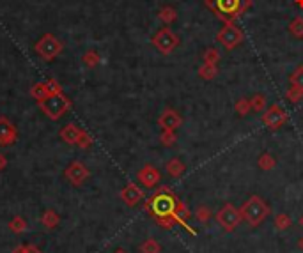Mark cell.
<instances>
[{
	"mask_svg": "<svg viewBox=\"0 0 303 253\" xmlns=\"http://www.w3.org/2000/svg\"><path fill=\"white\" fill-rule=\"evenodd\" d=\"M179 198L169 190L167 186H161L160 190H156L144 204V209L149 212V216H153L163 229H172L176 223L174 212L178 209Z\"/></svg>",
	"mask_w": 303,
	"mask_h": 253,
	"instance_id": "1",
	"label": "cell"
},
{
	"mask_svg": "<svg viewBox=\"0 0 303 253\" xmlns=\"http://www.w3.org/2000/svg\"><path fill=\"white\" fill-rule=\"evenodd\" d=\"M204 4L225 25H234V21L252 7V0H204Z\"/></svg>",
	"mask_w": 303,
	"mask_h": 253,
	"instance_id": "2",
	"label": "cell"
},
{
	"mask_svg": "<svg viewBox=\"0 0 303 253\" xmlns=\"http://www.w3.org/2000/svg\"><path fill=\"white\" fill-rule=\"evenodd\" d=\"M240 212L241 220H245L250 227H259L261 223L266 222L272 211H270V205L264 202V198H261L259 195H252L250 198L243 202Z\"/></svg>",
	"mask_w": 303,
	"mask_h": 253,
	"instance_id": "3",
	"label": "cell"
},
{
	"mask_svg": "<svg viewBox=\"0 0 303 253\" xmlns=\"http://www.w3.org/2000/svg\"><path fill=\"white\" fill-rule=\"evenodd\" d=\"M38 106L41 108V112L48 119H52V121H59V119L71 108V101L64 92L50 94L46 99L39 101Z\"/></svg>",
	"mask_w": 303,
	"mask_h": 253,
	"instance_id": "4",
	"label": "cell"
},
{
	"mask_svg": "<svg viewBox=\"0 0 303 253\" xmlns=\"http://www.w3.org/2000/svg\"><path fill=\"white\" fill-rule=\"evenodd\" d=\"M34 50L43 60H53L59 57L64 50V43L53 34H45L38 43L34 45Z\"/></svg>",
	"mask_w": 303,
	"mask_h": 253,
	"instance_id": "5",
	"label": "cell"
},
{
	"mask_svg": "<svg viewBox=\"0 0 303 253\" xmlns=\"http://www.w3.org/2000/svg\"><path fill=\"white\" fill-rule=\"evenodd\" d=\"M151 43H153V46L160 53H163V55H169V53H172L176 48H178L179 38L171 30V28H161V30H158L156 34L153 35Z\"/></svg>",
	"mask_w": 303,
	"mask_h": 253,
	"instance_id": "6",
	"label": "cell"
},
{
	"mask_svg": "<svg viewBox=\"0 0 303 253\" xmlns=\"http://www.w3.org/2000/svg\"><path fill=\"white\" fill-rule=\"evenodd\" d=\"M216 222H218V225L222 227L225 232H232V230H236V227L240 225L241 222L240 209L232 204H225L216 212Z\"/></svg>",
	"mask_w": 303,
	"mask_h": 253,
	"instance_id": "7",
	"label": "cell"
},
{
	"mask_svg": "<svg viewBox=\"0 0 303 253\" xmlns=\"http://www.w3.org/2000/svg\"><path fill=\"white\" fill-rule=\"evenodd\" d=\"M218 43L225 50H234L243 43V32L236 27V25H225L216 35Z\"/></svg>",
	"mask_w": 303,
	"mask_h": 253,
	"instance_id": "8",
	"label": "cell"
},
{
	"mask_svg": "<svg viewBox=\"0 0 303 253\" xmlns=\"http://www.w3.org/2000/svg\"><path fill=\"white\" fill-rule=\"evenodd\" d=\"M262 122L268 126L270 129H279L287 122V114L280 104H272L262 112Z\"/></svg>",
	"mask_w": 303,
	"mask_h": 253,
	"instance_id": "9",
	"label": "cell"
},
{
	"mask_svg": "<svg viewBox=\"0 0 303 253\" xmlns=\"http://www.w3.org/2000/svg\"><path fill=\"white\" fill-rule=\"evenodd\" d=\"M64 175H66V179L70 180L73 186H82V184L89 179L91 172H89V168L85 167L82 161H73L71 165H68Z\"/></svg>",
	"mask_w": 303,
	"mask_h": 253,
	"instance_id": "10",
	"label": "cell"
},
{
	"mask_svg": "<svg viewBox=\"0 0 303 253\" xmlns=\"http://www.w3.org/2000/svg\"><path fill=\"white\" fill-rule=\"evenodd\" d=\"M181 124H183L181 114H179L178 110H174V108H165V110L161 112L160 119H158V126H160L161 129L176 131L178 128H181Z\"/></svg>",
	"mask_w": 303,
	"mask_h": 253,
	"instance_id": "11",
	"label": "cell"
},
{
	"mask_svg": "<svg viewBox=\"0 0 303 253\" xmlns=\"http://www.w3.org/2000/svg\"><path fill=\"white\" fill-rule=\"evenodd\" d=\"M16 140H18V131L14 128V124L2 115L0 117V146L2 147L13 146V143H16Z\"/></svg>",
	"mask_w": 303,
	"mask_h": 253,
	"instance_id": "12",
	"label": "cell"
},
{
	"mask_svg": "<svg viewBox=\"0 0 303 253\" xmlns=\"http://www.w3.org/2000/svg\"><path fill=\"white\" fill-rule=\"evenodd\" d=\"M137 179H139L140 184H144L146 188H154L161 179V173L154 165H144L142 168L137 173Z\"/></svg>",
	"mask_w": 303,
	"mask_h": 253,
	"instance_id": "13",
	"label": "cell"
},
{
	"mask_svg": "<svg viewBox=\"0 0 303 253\" xmlns=\"http://www.w3.org/2000/svg\"><path fill=\"white\" fill-rule=\"evenodd\" d=\"M119 197H121V200L124 202L128 207H135V205L139 204L140 200H144V191L140 190V188L137 186L135 183H128L121 190Z\"/></svg>",
	"mask_w": 303,
	"mask_h": 253,
	"instance_id": "14",
	"label": "cell"
},
{
	"mask_svg": "<svg viewBox=\"0 0 303 253\" xmlns=\"http://www.w3.org/2000/svg\"><path fill=\"white\" fill-rule=\"evenodd\" d=\"M80 131L82 129L78 128L77 124H66L62 129H60V140L62 142H66L68 146H77V140H78V136H80Z\"/></svg>",
	"mask_w": 303,
	"mask_h": 253,
	"instance_id": "15",
	"label": "cell"
},
{
	"mask_svg": "<svg viewBox=\"0 0 303 253\" xmlns=\"http://www.w3.org/2000/svg\"><path fill=\"white\" fill-rule=\"evenodd\" d=\"M165 170H167V173L172 177V179H178V177H181L183 173H185V163H183L179 158H172V160L167 161V165H165Z\"/></svg>",
	"mask_w": 303,
	"mask_h": 253,
	"instance_id": "16",
	"label": "cell"
},
{
	"mask_svg": "<svg viewBox=\"0 0 303 253\" xmlns=\"http://www.w3.org/2000/svg\"><path fill=\"white\" fill-rule=\"evenodd\" d=\"M41 223L46 227V229L53 230V229H57V227H59L60 216L57 214V212L53 211V209H46V211L41 214Z\"/></svg>",
	"mask_w": 303,
	"mask_h": 253,
	"instance_id": "17",
	"label": "cell"
},
{
	"mask_svg": "<svg viewBox=\"0 0 303 253\" xmlns=\"http://www.w3.org/2000/svg\"><path fill=\"white\" fill-rule=\"evenodd\" d=\"M158 20H160L161 23H165V25L174 23V21L178 20V11H176L174 7H171V6L161 7V9L158 11Z\"/></svg>",
	"mask_w": 303,
	"mask_h": 253,
	"instance_id": "18",
	"label": "cell"
},
{
	"mask_svg": "<svg viewBox=\"0 0 303 253\" xmlns=\"http://www.w3.org/2000/svg\"><path fill=\"white\" fill-rule=\"evenodd\" d=\"M82 62H84V66H87L89 69H94L96 66H99L101 57L96 50H87V52L84 53V57H82Z\"/></svg>",
	"mask_w": 303,
	"mask_h": 253,
	"instance_id": "19",
	"label": "cell"
},
{
	"mask_svg": "<svg viewBox=\"0 0 303 253\" xmlns=\"http://www.w3.org/2000/svg\"><path fill=\"white\" fill-rule=\"evenodd\" d=\"M218 75V66L216 64H204L199 67V77L202 80H213Z\"/></svg>",
	"mask_w": 303,
	"mask_h": 253,
	"instance_id": "20",
	"label": "cell"
},
{
	"mask_svg": "<svg viewBox=\"0 0 303 253\" xmlns=\"http://www.w3.org/2000/svg\"><path fill=\"white\" fill-rule=\"evenodd\" d=\"M273 223H275L277 230H287L293 227V220H291V216L286 214V212H279V214L275 216V220H273Z\"/></svg>",
	"mask_w": 303,
	"mask_h": 253,
	"instance_id": "21",
	"label": "cell"
},
{
	"mask_svg": "<svg viewBox=\"0 0 303 253\" xmlns=\"http://www.w3.org/2000/svg\"><path fill=\"white\" fill-rule=\"evenodd\" d=\"M30 96L34 97L36 101H43V99H46V97L50 96L48 94V90H46V85H45V82H38V84H34L32 85V89H30Z\"/></svg>",
	"mask_w": 303,
	"mask_h": 253,
	"instance_id": "22",
	"label": "cell"
},
{
	"mask_svg": "<svg viewBox=\"0 0 303 253\" xmlns=\"http://www.w3.org/2000/svg\"><path fill=\"white\" fill-rule=\"evenodd\" d=\"M250 104H252V110L259 112V114H262V112L268 108V101H266L264 94H255V96H252L250 97Z\"/></svg>",
	"mask_w": 303,
	"mask_h": 253,
	"instance_id": "23",
	"label": "cell"
},
{
	"mask_svg": "<svg viewBox=\"0 0 303 253\" xmlns=\"http://www.w3.org/2000/svg\"><path fill=\"white\" fill-rule=\"evenodd\" d=\"M7 227H9V230L13 234H23L25 230H27V222H25V218H21V216H14V218L7 223Z\"/></svg>",
	"mask_w": 303,
	"mask_h": 253,
	"instance_id": "24",
	"label": "cell"
},
{
	"mask_svg": "<svg viewBox=\"0 0 303 253\" xmlns=\"http://www.w3.org/2000/svg\"><path fill=\"white\" fill-rule=\"evenodd\" d=\"M257 165H259V168H261V170H264V172H270L272 168H275L277 160L270 153H264V154H261V156H259Z\"/></svg>",
	"mask_w": 303,
	"mask_h": 253,
	"instance_id": "25",
	"label": "cell"
},
{
	"mask_svg": "<svg viewBox=\"0 0 303 253\" xmlns=\"http://www.w3.org/2000/svg\"><path fill=\"white\" fill-rule=\"evenodd\" d=\"M139 251L140 253H160L161 246H160V243H158L156 239H146L139 246Z\"/></svg>",
	"mask_w": 303,
	"mask_h": 253,
	"instance_id": "26",
	"label": "cell"
},
{
	"mask_svg": "<svg viewBox=\"0 0 303 253\" xmlns=\"http://www.w3.org/2000/svg\"><path fill=\"white\" fill-rule=\"evenodd\" d=\"M202 62L204 64H218L220 62V52L216 48H208L202 53Z\"/></svg>",
	"mask_w": 303,
	"mask_h": 253,
	"instance_id": "27",
	"label": "cell"
},
{
	"mask_svg": "<svg viewBox=\"0 0 303 253\" xmlns=\"http://www.w3.org/2000/svg\"><path fill=\"white\" fill-rule=\"evenodd\" d=\"M160 142H161V146L171 147L178 142V135H176V131H171V129H161Z\"/></svg>",
	"mask_w": 303,
	"mask_h": 253,
	"instance_id": "28",
	"label": "cell"
},
{
	"mask_svg": "<svg viewBox=\"0 0 303 253\" xmlns=\"http://www.w3.org/2000/svg\"><path fill=\"white\" fill-rule=\"evenodd\" d=\"M289 32L294 35V38L303 39V18H301V16H296L293 21H291V25H289Z\"/></svg>",
	"mask_w": 303,
	"mask_h": 253,
	"instance_id": "29",
	"label": "cell"
},
{
	"mask_svg": "<svg viewBox=\"0 0 303 253\" xmlns=\"http://www.w3.org/2000/svg\"><path fill=\"white\" fill-rule=\"evenodd\" d=\"M286 97L294 104L300 103V101L303 99V89H300V87H296V85H291L286 92Z\"/></svg>",
	"mask_w": 303,
	"mask_h": 253,
	"instance_id": "30",
	"label": "cell"
},
{
	"mask_svg": "<svg viewBox=\"0 0 303 253\" xmlns=\"http://www.w3.org/2000/svg\"><path fill=\"white\" fill-rule=\"evenodd\" d=\"M234 108H236L238 115H247L252 112V104H250V99H247V97H241V99L236 101V104H234Z\"/></svg>",
	"mask_w": 303,
	"mask_h": 253,
	"instance_id": "31",
	"label": "cell"
},
{
	"mask_svg": "<svg viewBox=\"0 0 303 253\" xmlns=\"http://www.w3.org/2000/svg\"><path fill=\"white\" fill-rule=\"evenodd\" d=\"M92 143H94L92 136L89 135V133L85 131V129H82V131H80V136H78V140H77V146L80 147V149H91Z\"/></svg>",
	"mask_w": 303,
	"mask_h": 253,
	"instance_id": "32",
	"label": "cell"
},
{
	"mask_svg": "<svg viewBox=\"0 0 303 253\" xmlns=\"http://www.w3.org/2000/svg\"><path fill=\"white\" fill-rule=\"evenodd\" d=\"M291 85H296L303 89V66H298L296 69L293 71V75H291Z\"/></svg>",
	"mask_w": 303,
	"mask_h": 253,
	"instance_id": "33",
	"label": "cell"
},
{
	"mask_svg": "<svg viewBox=\"0 0 303 253\" xmlns=\"http://www.w3.org/2000/svg\"><path fill=\"white\" fill-rule=\"evenodd\" d=\"M45 85H46V90H48V94H59V92H62V85H60L59 82L55 80V78H48V80H45Z\"/></svg>",
	"mask_w": 303,
	"mask_h": 253,
	"instance_id": "34",
	"label": "cell"
},
{
	"mask_svg": "<svg viewBox=\"0 0 303 253\" xmlns=\"http://www.w3.org/2000/svg\"><path fill=\"white\" fill-rule=\"evenodd\" d=\"M195 216H197V220H199L200 223H206L209 218H211V209L206 207V205H200V207L195 211Z\"/></svg>",
	"mask_w": 303,
	"mask_h": 253,
	"instance_id": "35",
	"label": "cell"
},
{
	"mask_svg": "<svg viewBox=\"0 0 303 253\" xmlns=\"http://www.w3.org/2000/svg\"><path fill=\"white\" fill-rule=\"evenodd\" d=\"M25 253H43V251L39 250L36 244H27V246H25Z\"/></svg>",
	"mask_w": 303,
	"mask_h": 253,
	"instance_id": "36",
	"label": "cell"
},
{
	"mask_svg": "<svg viewBox=\"0 0 303 253\" xmlns=\"http://www.w3.org/2000/svg\"><path fill=\"white\" fill-rule=\"evenodd\" d=\"M6 167H7V158H6V154L0 153V172H2Z\"/></svg>",
	"mask_w": 303,
	"mask_h": 253,
	"instance_id": "37",
	"label": "cell"
},
{
	"mask_svg": "<svg viewBox=\"0 0 303 253\" xmlns=\"http://www.w3.org/2000/svg\"><path fill=\"white\" fill-rule=\"evenodd\" d=\"M11 253H25V244H20V246H16Z\"/></svg>",
	"mask_w": 303,
	"mask_h": 253,
	"instance_id": "38",
	"label": "cell"
},
{
	"mask_svg": "<svg viewBox=\"0 0 303 253\" xmlns=\"http://www.w3.org/2000/svg\"><path fill=\"white\" fill-rule=\"evenodd\" d=\"M298 246H300V250L303 251V237H300V241H298Z\"/></svg>",
	"mask_w": 303,
	"mask_h": 253,
	"instance_id": "39",
	"label": "cell"
},
{
	"mask_svg": "<svg viewBox=\"0 0 303 253\" xmlns=\"http://www.w3.org/2000/svg\"><path fill=\"white\" fill-rule=\"evenodd\" d=\"M114 253H128V251H126V250H122V248H117V250H115Z\"/></svg>",
	"mask_w": 303,
	"mask_h": 253,
	"instance_id": "40",
	"label": "cell"
},
{
	"mask_svg": "<svg viewBox=\"0 0 303 253\" xmlns=\"http://www.w3.org/2000/svg\"><path fill=\"white\" fill-rule=\"evenodd\" d=\"M296 4H298L300 7H303V0H296Z\"/></svg>",
	"mask_w": 303,
	"mask_h": 253,
	"instance_id": "41",
	"label": "cell"
},
{
	"mask_svg": "<svg viewBox=\"0 0 303 253\" xmlns=\"http://www.w3.org/2000/svg\"><path fill=\"white\" fill-rule=\"evenodd\" d=\"M300 225L303 227V216H301V218H300Z\"/></svg>",
	"mask_w": 303,
	"mask_h": 253,
	"instance_id": "42",
	"label": "cell"
}]
</instances>
